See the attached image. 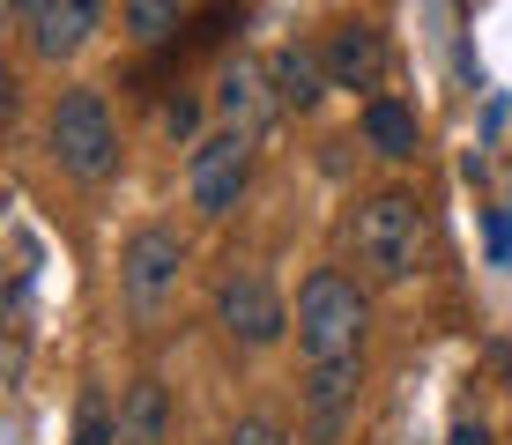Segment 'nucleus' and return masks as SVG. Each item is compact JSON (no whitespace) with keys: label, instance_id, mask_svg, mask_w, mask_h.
I'll return each instance as SVG.
<instances>
[{"label":"nucleus","instance_id":"nucleus-6","mask_svg":"<svg viewBox=\"0 0 512 445\" xmlns=\"http://www.w3.org/2000/svg\"><path fill=\"white\" fill-rule=\"evenodd\" d=\"M357 408H364V356L305 364V394H297V438L305 445H342Z\"/></svg>","mask_w":512,"mask_h":445},{"label":"nucleus","instance_id":"nucleus-8","mask_svg":"<svg viewBox=\"0 0 512 445\" xmlns=\"http://www.w3.org/2000/svg\"><path fill=\"white\" fill-rule=\"evenodd\" d=\"M216 112H223V127H245V134H268V119L282 112V97H275V75L260 60H223V75H216Z\"/></svg>","mask_w":512,"mask_h":445},{"label":"nucleus","instance_id":"nucleus-19","mask_svg":"<svg viewBox=\"0 0 512 445\" xmlns=\"http://www.w3.org/2000/svg\"><path fill=\"white\" fill-rule=\"evenodd\" d=\"M201 127V104H171V134H193Z\"/></svg>","mask_w":512,"mask_h":445},{"label":"nucleus","instance_id":"nucleus-18","mask_svg":"<svg viewBox=\"0 0 512 445\" xmlns=\"http://www.w3.org/2000/svg\"><path fill=\"white\" fill-rule=\"evenodd\" d=\"M0 8H8V23H15V30H30V23L45 15V0H0Z\"/></svg>","mask_w":512,"mask_h":445},{"label":"nucleus","instance_id":"nucleus-4","mask_svg":"<svg viewBox=\"0 0 512 445\" xmlns=\"http://www.w3.org/2000/svg\"><path fill=\"white\" fill-rule=\"evenodd\" d=\"M253 156H260V134H245V127H216L208 141H193V156H186V201L201 208L208 223H223L245 201V186H253Z\"/></svg>","mask_w":512,"mask_h":445},{"label":"nucleus","instance_id":"nucleus-7","mask_svg":"<svg viewBox=\"0 0 512 445\" xmlns=\"http://www.w3.org/2000/svg\"><path fill=\"white\" fill-rule=\"evenodd\" d=\"M290 305H282V290L260 267H231V275L216 282V327L231 334L238 349H275L282 334H290Z\"/></svg>","mask_w":512,"mask_h":445},{"label":"nucleus","instance_id":"nucleus-5","mask_svg":"<svg viewBox=\"0 0 512 445\" xmlns=\"http://www.w3.org/2000/svg\"><path fill=\"white\" fill-rule=\"evenodd\" d=\"M179 282H186V238L171 223H141L119 245V297H127L134 319H156L179 297Z\"/></svg>","mask_w":512,"mask_h":445},{"label":"nucleus","instance_id":"nucleus-14","mask_svg":"<svg viewBox=\"0 0 512 445\" xmlns=\"http://www.w3.org/2000/svg\"><path fill=\"white\" fill-rule=\"evenodd\" d=\"M186 8L193 0H119V23H127L134 45H164L171 30L186 23Z\"/></svg>","mask_w":512,"mask_h":445},{"label":"nucleus","instance_id":"nucleus-1","mask_svg":"<svg viewBox=\"0 0 512 445\" xmlns=\"http://www.w3.org/2000/svg\"><path fill=\"white\" fill-rule=\"evenodd\" d=\"M349 245H357V267L372 282H409L423 267V245H431V230H423V201L401 186H379L357 201V216H349Z\"/></svg>","mask_w":512,"mask_h":445},{"label":"nucleus","instance_id":"nucleus-17","mask_svg":"<svg viewBox=\"0 0 512 445\" xmlns=\"http://www.w3.org/2000/svg\"><path fill=\"white\" fill-rule=\"evenodd\" d=\"M490 253L512 260V223H505V208H490Z\"/></svg>","mask_w":512,"mask_h":445},{"label":"nucleus","instance_id":"nucleus-20","mask_svg":"<svg viewBox=\"0 0 512 445\" xmlns=\"http://www.w3.org/2000/svg\"><path fill=\"white\" fill-rule=\"evenodd\" d=\"M446 445H490V431H483V423H453Z\"/></svg>","mask_w":512,"mask_h":445},{"label":"nucleus","instance_id":"nucleus-3","mask_svg":"<svg viewBox=\"0 0 512 445\" xmlns=\"http://www.w3.org/2000/svg\"><path fill=\"white\" fill-rule=\"evenodd\" d=\"M364 327H372V297H364L342 267H312V275L297 282V349H305V364L364 356Z\"/></svg>","mask_w":512,"mask_h":445},{"label":"nucleus","instance_id":"nucleus-2","mask_svg":"<svg viewBox=\"0 0 512 445\" xmlns=\"http://www.w3.org/2000/svg\"><path fill=\"white\" fill-rule=\"evenodd\" d=\"M45 149H52V164L75 178V186H104V178L119 171V119H112V104H104V89L75 82V89L52 97Z\"/></svg>","mask_w":512,"mask_h":445},{"label":"nucleus","instance_id":"nucleus-9","mask_svg":"<svg viewBox=\"0 0 512 445\" xmlns=\"http://www.w3.org/2000/svg\"><path fill=\"white\" fill-rule=\"evenodd\" d=\"M327 67H334V89H364V97H379L386 67H394L386 30H372V23H334L327 30Z\"/></svg>","mask_w":512,"mask_h":445},{"label":"nucleus","instance_id":"nucleus-15","mask_svg":"<svg viewBox=\"0 0 512 445\" xmlns=\"http://www.w3.org/2000/svg\"><path fill=\"white\" fill-rule=\"evenodd\" d=\"M75 445H119V408H104V394H82V408H75Z\"/></svg>","mask_w":512,"mask_h":445},{"label":"nucleus","instance_id":"nucleus-10","mask_svg":"<svg viewBox=\"0 0 512 445\" xmlns=\"http://www.w3.org/2000/svg\"><path fill=\"white\" fill-rule=\"evenodd\" d=\"M97 30H104V0H45V15L30 23V52L38 60H82V52L97 45Z\"/></svg>","mask_w":512,"mask_h":445},{"label":"nucleus","instance_id":"nucleus-13","mask_svg":"<svg viewBox=\"0 0 512 445\" xmlns=\"http://www.w3.org/2000/svg\"><path fill=\"white\" fill-rule=\"evenodd\" d=\"M171 438V394L164 379H134L119 394V445H164Z\"/></svg>","mask_w":512,"mask_h":445},{"label":"nucleus","instance_id":"nucleus-12","mask_svg":"<svg viewBox=\"0 0 512 445\" xmlns=\"http://www.w3.org/2000/svg\"><path fill=\"white\" fill-rule=\"evenodd\" d=\"M268 75H275L282 112H320V104H327V89H334L327 45H282L275 60H268Z\"/></svg>","mask_w":512,"mask_h":445},{"label":"nucleus","instance_id":"nucleus-11","mask_svg":"<svg viewBox=\"0 0 512 445\" xmlns=\"http://www.w3.org/2000/svg\"><path fill=\"white\" fill-rule=\"evenodd\" d=\"M357 134H364V149L386 156V164H416L423 156V127H416V104H401V97H364V112H357Z\"/></svg>","mask_w":512,"mask_h":445},{"label":"nucleus","instance_id":"nucleus-16","mask_svg":"<svg viewBox=\"0 0 512 445\" xmlns=\"http://www.w3.org/2000/svg\"><path fill=\"white\" fill-rule=\"evenodd\" d=\"M231 445H290V431H282L275 416H245L238 431H231Z\"/></svg>","mask_w":512,"mask_h":445}]
</instances>
